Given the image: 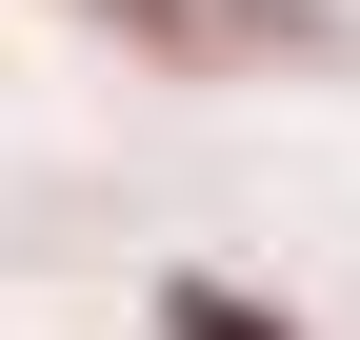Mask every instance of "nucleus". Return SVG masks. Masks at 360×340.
Masks as SVG:
<instances>
[{
    "instance_id": "obj_1",
    "label": "nucleus",
    "mask_w": 360,
    "mask_h": 340,
    "mask_svg": "<svg viewBox=\"0 0 360 340\" xmlns=\"http://www.w3.org/2000/svg\"><path fill=\"white\" fill-rule=\"evenodd\" d=\"M160 340H281L260 301H220V280H160Z\"/></svg>"
}]
</instances>
